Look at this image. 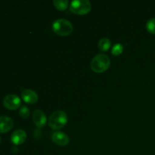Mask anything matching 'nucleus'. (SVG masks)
<instances>
[{"instance_id": "f257e3e1", "label": "nucleus", "mask_w": 155, "mask_h": 155, "mask_svg": "<svg viewBox=\"0 0 155 155\" xmlns=\"http://www.w3.org/2000/svg\"><path fill=\"white\" fill-rule=\"evenodd\" d=\"M110 65V58L104 54H96L90 63V68L94 72L101 74L107 71Z\"/></svg>"}, {"instance_id": "f03ea898", "label": "nucleus", "mask_w": 155, "mask_h": 155, "mask_svg": "<svg viewBox=\"0 0 155 155\" xmlns=\"http://www.w3.org/2000/svg\"><path fill=\"white\" fill-rule=\"evenodd\" d=\"M52 30L56 34L61 36H69L74 30V27L71 21L64 18L55 20L52 24Z\"/></svg>"}, {"instance_id": "7ed1b4c3", "label": "nucleus", "mask_w": 155, "mask_h": 155, "mask_svg": "<svg viewBox=\"0 0 155 155\" xmlns=\"http://www.w3.org/2000/svg\"><path fill=\"white\" fill-rule=\"evenodd\" d=\"M68 123V115L63 110H56L48 118V126L52 130H59Z\"/></svg>"}, {"instance_id": "20e7f679", "label": "nucleus", "mask_w": 155, "mask_h": 155, "mask_svg": "<svg viewBox=\"0 0 155 155\" xmlns=\"http://www.w3.org/2000/svg\"><path fill=\"white\" fill-rule=\"evenodd\" d=\"M72 13L78 15H84L90 12L92 4L89 0H74L70 5Z\"/></svg>"}, {"instance_id": "39448f33", "label": "nucleus", "mask_w": 155, "mask_h": 155, "mask_svg": "<svg viewBox=\"0 0 155 155\" xmlns=\"http://www.w3.org/2000/svg\"><path fill=\"white\" fill-rule=\"evenodd\" d=\"M21 98L15 94H9L3 98V105L7 109L15 110L21 106Z\"/></svg>"}, {"instance_id": "423d86ee", "label": "nucleus", "mask_w": 155, "mask_h": 155, "mask_svg": "<svg viewBox=\"0 0 155 155\" xmlns=\"http://www.w3.org/2000/svg\"><path fill=\"white\" fill-rule=\"evenodd\" d=\"M51 140L59 146H66L69 144L70 139L68 135L61 131H56L51 136Z\"/></svg>"}, {"instance_id": "0eeeda50", "label": "nucleus", "mask_w": 155, "mask_h": 155, "mask_svg": "<svg viewBox=\"0 0 155 155\" xmlns=\"http://www.w3.org/2000/svg\"><path fill=\"white\" fill-rule=\"evenodd\" d=\"M33 120L35 125L38 128H42V127H45L46 124L47 117L45 113L42 110L37 109V110H34L33 114Z\"/></svg>"}, {"instance_id": "6e6552de", "label": "nucleus", "mask_w": 155, "mask_h": 155, "mask_svg": "<svg viewBox=\"0 0 155 155\" xmlns=\"http://www.w3.org/2000/svg\"><path fill=\"white\" fill-rule=\"evenodd\" d=\"M21 98L27 104H33L39 99L38 94L32 89H24L21 92Z\"/></svg>"}, {"instance_id": "1a4fd4ad", "label": "nucleus", "mask_w": 155, "mask_h": 155, "mask_svg": "<svg viewBox=\"0 0 155 155\" xmlns=\"http://www.w3.org/2000/svg\"><path fill=\"white\" fill-rule=\"evenodd\" d=\"M14 127V121L7 116L0 117V133H6Z\"/></svg>"}, {"instance_id": "9d476101", "label": "nucleus", "mask_w": 155, "mask_h": 155, "mask_svg": "<svg viewBox=\"0 0 155 155\" xmlns=\"http://www.w3.org/2000/svg\"><path fill=\"white\" fill-rule=\"evenodd\" d=\"M26 139H27V133L23 130H15L11 136V140L15 145H21L25 142Z\"/></svg>"}, {"instance_id": "9b49d317", "label": "nucleus", "mask_w": 155, "mask_h": 155, "mask_svg": "<svg viewBox=\"0 0 155 155\" xmlns=\"http://www.w3.org/2000/svg\"><path fill=\"white\" fill-rule=\"evenodd\" d=\"M110 45H111V42L108 38H101L98 41V48L102 51H107L110 48Z\"/></svg>"}, {"instance_id": "f8f14e48", "label": "nucleus", "mask_w": 155, "mask_h": 155, "mask_svg": "<svg viewBox=\"0 0 155 155\" xmlns=\"http://www.w3.org/2000/svg\"><path fill=\"white\" fill-rule=\"evenodd\" d=\"M54 7L60 11L66 10L68 7V0H54L53 1Z\"/></svg>"}, {"instance_id": "ddd939ff", "label": "nucleus", "mask_w": 155, "mask_h": 155, "mask_svg": "<svg viewBox=\"0 0 155 155\" xmlns=\"http://www.w3.org/2000/svg\"><path fill=\"white\" fill-rule=\"evenodd\" d=\"M124 51V45L120 43H117L115 44L113 46L111 50V53L114 56H119Z\"/></svg>"}, {"instance_id": "4468645a", "label": "nucleus", "mask_w": 155, "mask_h": 155, "mask_svg": "<svg viewBox=\"0 0 155 155\" xmlns=\"http://www.w3.org/2000/svg\"><path fill=\"white\" fill-rule=\"evenodd\" d=\"M146 29L149 33L155 34V18H151L147 21Z\"/></svg>"}, {"instance_id": "2eb2a0df", "label": "nucleus", "mask_w": 155, "mask_h": 155, "mask_svg": "<svg viewBox=\"0 0 155 155\" xmlns=\"http://www.w3.org/2000/svg\"><path fill=\"white\" fill-rule=\"evenodd\" d=\"M30 109L28 108V107L26 105L21 106V107L19 110V115L22 118L25 119V118H27L29 116H30Z\"/></svg>"}, {"instance_id": "dca6fc26", "label": "nucleus", "mask_w": 155, "mask_h": 155, "mask_svg": "<svg viewBox=\"0 0 155 155\" xmlns=\"http://www.w3.org/2000/svg\"><path fill=\"white\" fill-rule=\"evenodd\" d=\"M0 143H1V137H0Z\"/></svg>"}]
</instances>
